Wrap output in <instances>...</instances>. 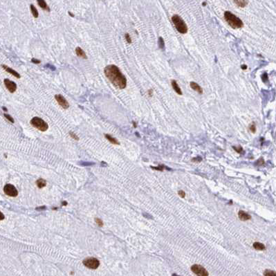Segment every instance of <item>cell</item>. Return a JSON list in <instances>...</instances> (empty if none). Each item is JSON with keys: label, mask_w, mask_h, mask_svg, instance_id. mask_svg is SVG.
<instances>
[{"label": "cell", "mask_w": 276, "mask_h": 276, "mask_svg": "<svg viewBox=\"0 0 276 276\" xmlns=\"http://www.w3.org/2000/svg\"><path fill=\"white\" fill-rule=\"evenodd\" d=\"M238 217L240 219V220H242V221H247V220H249L251 219V217H250V215H248V213H246L243 210H240L239 211Z\"/></svg>", "instance_id": "11"}, {"label": "cell", "mask_w": 276, "mask_h": 276, "mask_svg": "<svg viewBox=\"0 0 276 276\" xmlns=\"http://www.w3.org/2000/svg\"><path fill=\"white\" fill-rule=\"evenodd\" d=\"M224 18L233 28H241L244 26L243 22L230 11H226L224 12Z\"/></svg>", "instance_id": "2"}, {"label": "cell", "mask_w": 276, "mask_h": 276, "mask_svg": "<svg viewBox=\"0 0 276 276\" xmlns=\"http://www.w3.org/2000/svg\"><path fill=\"white\" fill-rule=\"evenodd\" d=\"M191 271L192 272L199 276H208V273L206 268L199 264H194L191 266Z\"/></svg>", "instance_id": "6"}, {"label": "cell", "mask_w": 276, "mask_h": 276, "mask_svg": "<svg viewBox=\"0 0 276 276\" xmlns=\"http://www.w3.org/2000/svg\"><path fill=\"white\" fill-rule=\"evenodd\" d=\"M36 184L37 185V187H39V188H42V187H45L46 185V182L45 180L42 179H39L36 182Z\"/></svg>", "instance_id": "20"}, {"label": "cell", "mask_w": 276, "mask_h": 276, "mask_svg": "<svg viewBox=\"0 0 276 276\" xmlns=\"http://www.w3.org/2000/svg\"><path fill=\"white\" fill-rule=\"evenodd\" d=\"M190 87H191V88L193 89V90L197 91L199 93H201V94L203 93V89H202V88L200 87L199 85H198L197 83H195V82H191V83H190Z\"/></svg>", "instance_id": "13"}, {"label": "cell", "mask_w": 276, "mask_h": 276, "mask_svg": "<svg viewBox=\"0 0 276 276\" xmlns=\"http://www.w3.org/2000/svg\"><path fill=\"white\" fill-rule=\"evenodd\" d=\"M4 191L6 195L12 197H15L18 195V191L16 189V187L11 184H7L5 185L4 187Z\"/></svg>", "instance_id": "7"}, {"label": "cell", "mask_w": 276, "mask_h": 276, "mask_svg": "<svg viewBox=\"0 0 276 276\" xmlns=\"http://www.w3.org/2000/svg\"><path fill=\"white\" fill-rule=\"evenodd\" d=\"M69 134H70L71 136V137L73 138V139H75V140H76V141H78L79 140V137L75 133H73V132H72V131H70L69 132Z\"/></svg>", "instance_id": "25"}, {"label": "cell", "mask_w": 276, "mask_h": 276, "mask_svg": "<svg viewBox=\"0 0 276 276\" xmlns=\"http://www.w3.org/2000/svg\"><path fill=\"white\" fill-rule=\"evenodd\" d=\"M4 219V214L2 213V212H1V220H3Z\"/></svg>", "instance_id": "33"}, {"label": "cell", "mask_w": 276, "mask_h": 276, "mask_svg": "<svg viewBox=\"0 0 276 276\" xmlns=\"http://www.w3.org/2000/svg\"><path fill=\"white\" fill-rule=\"evenodd\" d=\"M4 83L5 86H6V89H8L9 92L13 93L16 91L17 88L16 83L10 80L9 79H4Z\"/></svg>", "instance_id": "9"}, {"label": "cell", "mask_w": 276, "mask_h": 276, "mask_svg": "<svg viewBox=\"0 0 276 276\" xmlns=\"http://www.w3.org/2000/svg\"><path fill=\"white\" fill-rule=\"evenodd\" d=\"M125 40H126V42H127V43H129V44H131V42H132V41H131V37H130L129 33H125Z\"/></svg>", "instance_id": "22"}, {"label": "cell", "mask_w": 276, "mask_h": 276, "mask_svg": "<svg viewBox=\"0 0 276 276\" xmlns=\"http://www.w3.org/2000/svg\"><path fill=\"white\" fill-rule=\"evenodd\" d=\"M30 11H31V13H32L33 16L35 18H37L39 16V13H38L37 10V8H35L34 5H33V4H31V5L30 6Z\"/></svg>", "instance_id": "18"}, {"label": "cell", "mask_w": 276, "mask_h": 276, "mask_svg": "<svg viewBox=\"0 0 276 276\" xmlns=\"http://www.w3.org/2000/svg\"><path fill=\"white\" fill-rule=\"evenodd\" d=\"M31 62H32L33 63H34V64H40V63H41V61L40 60H37V59H35V58H32V60H31Z\"/></svg>", "instance_id": "29"}, {"label": "cell", "mask_w": 276, "mask_h": 276, "mask_svg": "<svg viewBox=\"0 0 276 276\" xmlns=\"http://www.w3.org/2000/svg\"><path fill=\"white\" fill-rule=\"evenodd\" d=\"M250 130L252 131L253 133H255L256 131V126L255 125V123H252L251 125H250Z\"/></svg>", "instance_id": "26"}, {"label": "cell", "mask_w": 276, "mask_h": 276, "mask_svg": "<svg viewBox=\"0 0 276 276\" xmlns=\"http://www.w3.org/2000/svg\"><path fill=\"white\" fill-rule=\"evenodd\" d=\"M171 84H172V88H173L174 90L176 91V93H178V94L182 95L181 90V89H180V87H179V85H178V84L177 83L176 80H172Z\"/></svg>", "instance_id": "17"}, {"label": "cell", "mask_w": 276, "mask_h": 276, "mask_svg": "<svg viewBox=\"0 0 276 276\" xmlns=\"http://www.w3.org/2000/svg\"><path fill=\"white\" fill-rule=\"evenodd\" d=\"M76 53L78 56L80 57V58H82L83 59L87 58V55H86L85 51H84L80 47H79V46L76 47Z\"/></svg>", "instance_id": "12"}, {"label": "cell", "mask_w": 276, "mask_h": 276, "mask_svg": "<svg viewBox=\"0 0 276 276\" xmlns=\"http://www.w3.org/2000/svg\"><path fill=\"white\" fill-rule=\"evenodd\" d=\"M83 264L86 267L91 269H96L100 265V262L98 259L95 258H86L83 260Z\"/></svg>", "instance_id": "5"}, {"label": "cell", "mask_w": 276, "mask_h": 276, "mask_svg": "<svg viewBox=\"0 0 276 276\" xmlns=\"http://www.w3.org/2000/svg\"><path fill=\"white\" fill-rule=\"evenodd\" d=\"M253 246V248H255V250H264L266 249V246H265V245H264V244L258 242H254Z\"/></svg>", "instance_id": "14"}, {"label": "cell", "mask_w": 276, "mask_h": 276, "mask_svg": "<svg viewBox=\"0 0 276 276\" xmlns=\"http://www.w3.org/2000/svg\"><path fill=\"white\" fill-rule=\"evenodd\" d=\"M264 275L265 276H276V271L269 269H266L264 271Z\"/></svg>", "instance_id": "21"}, {"label": "cell", "mask_w": 276, "mask_h": 276, "mask_svg": "<svg viewBox=\"0 0 276 276\" xmlns=\"http://www.w3.org/2000/svg\"><path fill=\"white\" fill-rule=\"evenodd\" d=\"M62 204H63V206H67V202H63V203H62Z\"/></svg>", "instance_id": "36"}, {"label": "cell", "mask_w": 276, "mask_h": 276, "mask_svg": "<svg viewBox=\"0 0 276 276\" xmlns=\"http://www.w3.org/2000/svg\"><path fill=\"white\" fill-rule=\"evenodd\" d=\"M178 195L181 198H184L185 197V192L184 191H183V190H179V192H178Z\"/></svg>", "instance_id": "28"}, {"label": "cell", "mask_w": 276, "mask_h": 276, "mask_svg": "<svg viewBox=\"0 0 276 276\" xmlns=\"http://www.w3.org/2000/svg\"><path fill=\"white\" fill-rule=\"evenodd\" d=\"M159 46L161 48H164V46H165V44H164V41H163V39L162 37H159Z\"/></svg>", "instance_id": "23"}, {"label": "cell", "mask_w": 276, "mask_h": 276, "mask_svg": "<svg viewBox=\"0 0 276 276\" xmlns=\"http://www.w3.org/2000/svg\"><path fill=\"white\" fill-rule=\"evenodd\" d=\"M96 224H98L100 227H102V226H103V222H102V220L100 219L96 218Z\"/></svg>", "instance_id": "27"}, {"label": "cell", "mask_w": 276, "mask_h": 276, "mask_svg": "<svg viewBox=\"0 0 276 276\" xmlns=\"http://www.w3.org/2000/svg\"><path fill=\"white\" fill-rule=\"evenodd\" d=\"M236 5L241 8L246 7L248 4V0H233Z\"/></svg>", "instance_id": "15"}, {"label": "cell", "mask_w": 276, "mask_h": 276, "mask_svg": "<svg viewBox=\"0 0 276 276\" xmlns=\"http://www.w3.org/2000/svg\"><path fill=\"white\" fill-rule=\"evenodd\" d=\"M165 166L164 165H159V167H152V168H154V169H155V170H161V171H163V169L165 168Z\"/></svg>", "instance_id": "31"}, {"label": "cell", "mask_w": 276, "mask_h": 276, "mask_svg": "<svg viewBox=\"0 0 276 276\" xmlns=\"http://www.w3.org/2000/svg\"><path fill=\"white\" fill-rule=\"evenodd\" d=\"M30 124L41 131H46L48 128V124L43 119L39 117H34L30 120Z\"/></svg>", "instance_id": "4"}, {"label": "cell", "mask_w": 276, "mask_h": 276, "mask_svg": "<svg viewBox=\"0 0 276 276\" xmlns=\"http://www.w3.org/2000/svg\"><path fill=\"white\" fill-rule=\"evenodd\" d=\"M37 4H38V5L41 8L47 10V11H50V8H49V7L48 6V5H47L46 2H45V0H37Z\"/></svg>", "instance_id": "16"}, {"label": "cell", "mask_w": 276, "mask_h": 276, "mask_svg": "<svg viewBox=\"0 0 276 276\" xmlns=\"http://www.w3.org/2000/svg\"><path fill=\"white\" fill-rule=\"evenodd\" d=\"M69 15H70V16L73 17H74V15L73 14V13H71V12H69Z\"/></svg>", "instance_id": "35"}, {"label": "cell", "mask_w": 276, "mask_h": 276, "mask_svg": "<svg viewBox=\"0 0 276 276\" xmlns=\"http://www.w3.org/2000/svg\"><path fill=\"white\" fill-rule=\"evenodd\" d=\"M46 67H47V68H48V69H51V70H52V71H55V67H53V65H49V64H46Z\"/></svg>", "instance_id": "30"}, {"label": "cell", "mask_w": 276, "mask_h": 276, "mask_svg": "<svg viewBox=\"0 0 276 276\" xmlns=\"http://www.w3.org/2000/svg\"><path fill=\"white\" fill-rule=\"evenodd\" d=\"M105 137H106V139H107L108 141H110V142H111V143H113V144H115V145H119V144H120L116 139L112 137L111 136L109 135V134H105Z\"/></svg>", "instance_id": "19"}, {"label": "cell", "mask_w": 276, "mask_h": 276, "mask_svg": "<svg viewBox=\"0 0 276 276\" xmlns=\"http://www.w3.org/2000/svg\"><path fill=\"white\" fill-rule=\"evenodd\" d=\"M2 68L4 69V70L6 71L7 72L10 73V74H12L13 76H15V78H21L20 74L19 73L17 72L16 71H15L14 69H11V68L8 67V66H6V65H2Z\"/></svg>", "instance_id": "10"}, {"label": "cell", "mask_w": 276, "mask_h": 276, "mask_svg": "<svg viewBox=\"0 0 276 276\" xmlns=\"http://www.w3.org/2000/svg\"><path fill=\"white\" fill-rule=\"evenodd\" d=\"M104 73L107 79L115 87L123 89L127 87V79L116 65H110L107 66L104 69Z\"/></svg>", "instance_id": "1"}, {"label": "cell", "mask_w": 276, "mask_h": 276, "mask_svg": "<svg viewBox=\"0 0 276 276\" xmlns=\"http://www.w3.org/2000/svg\"><path fill=\"white\" fill-rule=\"evenodd\" d=\"M172 20L174 23L177 30L182 34H185L187 32V26L183 19L178 15H174L172 17Z\"/></svg>", "instance_id": "3"}, {"label": "cell", "mask_w": 276, "mask_h": 276, "mask_svg": "<svg viewBox=\"0 0 276 276\" xmlns=\"http://www.w3.org/2000/svg\"><path fill=\"white\" fill-rule=\"evenodd\" d=\"M2 109H3V110H4V111H8V109H7V108H6V107H2Z\"/></svg>", "instance_id": "34"}, {"label": "cell", "mask_w": 276, "mask_h": 276, "mask_svg": "<svg viewBox=\"0 0 276 276\" xmlns=\"http://www.w3.org/2000/svg\"><path fill=\"white\" fill-rule=\"evenodd\" d=\"M234 149H235V151H237V152H239V153H241L242 151H243V149H242V147H240V148H238V147H234Z\"/></svg>", "instance_id": "32"}, {"label": "cell", "mask_w": 276, "mask_h": 276, "mask_svg": "<svg viewBox=\"0 0 276 276\" xmlns=\"http://www.w3.org/2000/svg\"><path fill=\"white\" fill-rule=\"evenodd\" d=\"M4 116H5V118H6L7 120H8V121H10V122H11L12 123H14L15 121L12 116H10V115H8V114H4Z\"/></svg>", "instance_id": "24"}, {"label": "cell", "mask_w": 276, "mask_h": 276, "mask_svg": "<svg viewBox=\"0 0 276 276\" xmlns=\"http://www.w3.org/2000/svg\"><path fill=\"white\" fill-rule=\"evenodd\" d=\"M55 99L56 100L59 105H60L63 109H67L69 107V103L65 99V98L61 94H56L55 96Z\"/></svg>", "instance_id": "8"}, {"label": "cell", "mask_w": 276, "mask_h": 276, "mask_svg": "<svg viewBox=\"0 0 276 276\" xmlns=\"http://www.w3.org/2000/svg\"><path fill=\"white\" fill-rule=\"evenodd\" d=\"M242 69H246V66H242Z\"/></svg>", "instance_id": "37"}]
</instances>
